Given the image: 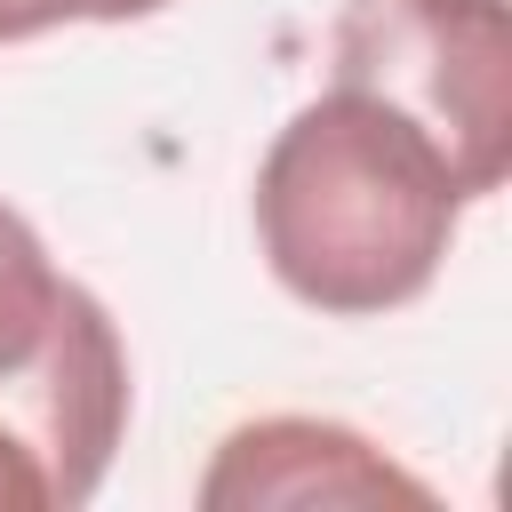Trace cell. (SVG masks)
Instances as JSON below:
<instances>
[{
    "instance_id": "277c9868",
    "label": "cell",
    "mask_w": 512,
    "mask_h": 512,
    "mask_svg": "<svg viewBox=\"0 0 512 512\" xmlns=\"http://www.w3.org/2000/svg\"><path fill=\"white\" fill-rule=\"evenodd\" d=\"M56 296H64V272L48 264L40 232L0 200V376H16V368L48 344Z\"/></svg>"
},
{
    "instance_id": "6da1fadb",
    "label": "cell",
    "mask_w": 512,
    "mask_h": 512,
    "mask_svg": "<svg viewBox=\"0 0 512 512\" xmlns=\"http://www.w3.org/2000/svg\"><path fill=\"white\" fill-rule=\"evenodd\" d=\"M456 216L464 192L440 144L344 80L288 112L256 168V248L272 280L336 320L416 304L456 248Z\"/></svg>"
},
{
    "instance_id": "7a4b0ae2",
    "label": "cell",
    "mask_w": 512,
    "mask_h": 512,
    "mask_svg": "<svg viewBox=\"0 0 512 512\" xmlns=\"http://www.w3.org/2000/svg\"><path fill=\"white\" fill-rule=\"evenodd\" d=\"M328 80L416 120L456 192L488 200L512 176V8L504 0H344Z\"/></svg>"
},
{
    "instance_id": "8992f818",
    "label": "cell",
    "mask_w": 512,
    "mask_h": 512,
    "mask_svg": "<svg viewBox=\"0 0 512 512\" xmlns=\"http://www.w3.org/2000/svg\"><path fill=\"white\" fill-rule=\"evenodd\" d=\"M168 0H40L48 32L56 24H136V16H160Z\"/></svg>"
},
{
    "instance_id": "5b68a950",
    "label": "cell",
    "mask_w": 512,
    "mask_h": 512,
    "mask_svg": "<svg viewBox=\"0 0 512 512\" xmlns=\"http://www.w3.org/2000/svg\"><path fill=\"white\" fill-rule=\"evenodd\" d=\"M0 512H64L56 504V480H48V456L8 416V400H0Z\"/></svg>"
},
{
    "instance_id": "3957f363",
    "label": "cell",
    "mask_w": 512,
    "mask_h": 512,
    "mask_svg": "<svg viewBox=\"0 0 512 512\" xmlns=\"http://www.w3.org/2000/svg\"><path fill=\"white\" fill-rule=\"evenodd\" d=\"M200 512H320V504H432V488L392 464L368 432L336 416H256L216 440L200 472Z\"/></svg>"
},
{
    "instance_id": "52a82bcc",
    "label": "cell",
    "mask_w": 512,
    "mask_h": 512,
    "mask_svg": "<svg viewBox=\"0 0 512 512\" xmlns=\"http://www.w3.org/2000/svg\"><path fill=\"white\" fill-rule=\"evenodd\" d=\"M40 32H48L40 0H0V48H8V40H40Z\"/></svg>"
}]
</instances>
